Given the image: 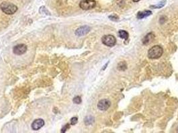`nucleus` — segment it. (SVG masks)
Segmentation results:
<instances>
[{
    "instance_id": "nucleus-4",
    "label": "nucleus",
    "mask_w": 178,
    "mask_h": 133,
    "mask_svg": "<svg viewBox=\"0 0 178 133\" xmlns=\"http://www.w3.org/2000/svg\"><path fill=\"white\" fill-rule=\"evenodd\" d=\"M96 1L94 0H82L80 3V7L84 10H89L96 6Z\"/></svg>"
},
{
    "instance_id": "nucleus-15",
    "label": "nucleus",
    "mask_w": 178,
    "mask_h": 133,
    "mask_svg": "<svg viewBox=\"0 0 178 133\" xmlns=\"http://www.w3.org/2000/svg\"><path fill=\"white\" fill-rule=\"evenodd\" d=\"M78 122V118L77 117H73L71 119V124L72 125H75V124Z\"/></svg>"
},
{
    "instance_id": "nucleus-10",
    "label": "nucleus",
    "mask_w": 178,
    "mask_h": 133,
    "mask_svg": "<svg viewBox=\"0 0 178 133\" xmlns=\"http://www.w3.org/2000/svg\"><path fill=\"white\" fill-rule=\"evenodd\" d=\"M151 14H152V12L151 11H149V10H147V11L139 12L138 14H137V18L139 19V20H141V19L145 18H146V17L151 16Z\"/></svg>"
},
{
    "instance_id": "nucleus-6",
    "label": "nucleus",
    "mask_w": 178,
    "mask_h": 133,
    "mask_svg": "<svg viewBox=\"0 0 178 133\" xmlns=\"http://www.w3.org/2000/svg\"><path fill=\"white\" fill-rule=\"evenodd\" d=\"M111 106V102L108 99H103V100L100 101L98 103V109L101 111H105L109 108Z\"/></svg>"
},
{
    "instance_id": "nucleus-3",
    "label": "nucleus",
    "mask_w": 178,
    "mask_h": 133,
    "mask_svg": "<svg viewBox=\"0 0 178 133\" xmlns=\"http://www.w3.org/2000/svg\"><path fill=\"white\" fill-rule=\"evenodd\" d=\"M102 42L104 45L108 47H113L114 45H115L116 40L113 35H106L102 38Z\"/></svg>"
},
{
    "instance_id": "nucleus-8",
    "label": "nucleus",
    "mask_w": 178,
    "mask_h": 133,
    "mask_svg": "<svg viewBox=\"0 0 178 133\" xmlns=\"http://www.w3.org/2000/svg\"><path fill=\"white\" fill-rule=\"evenodd\" d=\"M44 123H45L44 121L42 119L35 120V121L32 122V124H31V128H32L34 130H39L44 125Z\"/></svg>"
},
{
    "instance_id": "nucleus-14",
    "label": "nucleus",
    "mask_w": 178,
    "mask_h": 133,
    "mask_svg": "<svg viewBox=\"0 0 178 133\" xmlns=\"http://www.w3.org/2000/svg\"><path fill=\"white\" fill-rule=\"evenodd\" d=\"M73 102L75 103V104H80V103H81V102H82L81 98H80L79 96L76 97L73 99Z\"/></svg>"
},
{
    "instance_id": "nucleus-18",
    "label": "nucleus",
    "mask_w": 178,
    "mask_h": 133,
    "mask_svg": "<svg viewBox=\"0 0 178 133\" xmlns=\"http://www.w3.org/2000/svg\"><path fill=\"white\" fill-rule=\"evenodd\" d=\"M133 1L134 2H137V1H140V0H133Z\"/></svg>"
},
{
    "instance_id": "nucleus-7",
    "label": "nucleus",
    "mask_w": 178,
    "mask_h": 133,
    "mask_svg": "<svg viewBox=\"0 0 178 133\" xmlns=\"http://www.w3.org/2000/svg\"><path fill=\"white\" fill-rule=\"evenodd\" d=\"M90 27L87 26V25H85V26L80 27L78 29H76V31H75V34L78 37L83 36V35L87 34L89 31H90Z\"/></svg>"
},
{
    "instance_id": "nucleus-5",
    "label": "nucleus",
    "mask_w": 178,
    "mask_h": 133,
    "mask_svg": "<svg viewBox=\"0 0 178 133\" xmlns=\"http://www.w3.org/2000/svg\"><path fill=\"white\" fill-rule=\"evenodd\" d=\"M27 51V46L25 44H19L15 46L13 49V52L17 55H21L24 54Z\"/></svg>"
},
{
    "instance_id": "nucleus-11",
    "label": "nucleus",
    "mask_w": 178,
    "mask_h": 133,
    "mask_svg": "<svg viewBox=\"0 0 178 133\" xmlns=\"http://www.w3.org/2000/svg\"><path fill=\"white\" fill-rule=\"evenodd\" d=\"M118 35H119V37L120 38H122V39H123L125 40H127L129 38V33H127V31L123 30L119 31V32H118Z\"/></svg>"
},
{
    "instance_id": "nucleus-1",
    "label": "nucleus",
    "mask_w": 178,
    "mask_h": 133,
    "mask_svg": "<svg viewBox=\"0 0 178 133\" xmlns=\"http://www.w3.org/2000/svg\"><path fill=\"white\" fill-rule=\"evenodd\" d=\"M0 8H1L2 11L8 15L14 14L18 10V7L14 3L5 1L0 5Z\"/></svg>"
},
{
    "instance_id": "nucleus-16",
    "label": "nucleus",
    "mask_w": 178,
    "mask_h": 133,
    "mask_svg": "<svg viewBox=\"0 0 178 133\" xmlns=\"http://www.w3.org/2000/svg\"><path fill=\"white\" fill-rule=\"evenodd\" d=\"M165 1H164V2H160V3L158 4V5H152L151 7H154V8H161V7H162L163 6H164V5H165Z\"/></svg>"
},
{
    "instance_id": "nucleus-12",
    "label": "nucleus",
    "mask_w": 178,
    "mask_h": 133,
    "mask_svg": "<svg viewBox=\"0 0 178 133\" xmlns=\"http://www.w3.org/2000/svg\"><path fill=\"white\" fill-rule=\"evenodd\" d=\"M94 118L91 116H88V117H86L85 119H84V123H85L86 125H90V124H92L93 122H94Z\"/></svg>"
},
{
    "instance_id": "nucleus-13",
    "label": "nucleus",
    "mask_w": 178,
    "mask_h": 133,
    "mask_svg": "<svg viewBox=\"0 0 178 133\" xmlns=\"http://www.w3.org/2000/svg\"><path fill=\"white\" fill-rule=\"evenodd\" d=\"M127 69V65L125 62H121L118 65V69L120 71H125Z\"/></svg>"
},
{
    "instance_id": "nucleus-2",
    "label": "nucleus",
    "mask_w": 178,
    "mask_h": 133,
    "mask_svg": "<svg viewBox=\"0 0 178 133\" xmlns=\"http://www.w3.org/2000/svg\"><path fill=\"white\" fill-rule=\"evenodd\" d=\"M163 49L160 45H155L148 51V57L152 59L160 58L163 54Z\"/></svg>"
},
{
    "instance_id": "nucleus-9",
    "label": "nucleus",
    "mask_w": 178,
    "mask_h": 133,
    "mask_svg": "<svg viewBox=\"0 0 178 133\" xmlns=\"http://www.w3.org/2000/svg\"><path fill=\"white\" fill-rule=\"evenodd\" d=\"M154 39V35L153 33H150L146 35V36L143 38V43L144 45H147L153 41V40Z\"/></svg>"
},
{
    "instance_id": "nucleus-17",
    "label": "nucleus",
    "mask_w": 178,
    "mask_h": 133,
    "mask_svg": "<svg viewBox=\"0 0 178 133\" xmlns=\"http://www.w3.org/2000/svg\"><path fill=\"white\" fill-rule=\"evenodd\" d=\"M70 128V124H66V125L64 126V127L62 128V130H61V132H65L66 131V130Z\"/></svg>"
}]
</instances>
